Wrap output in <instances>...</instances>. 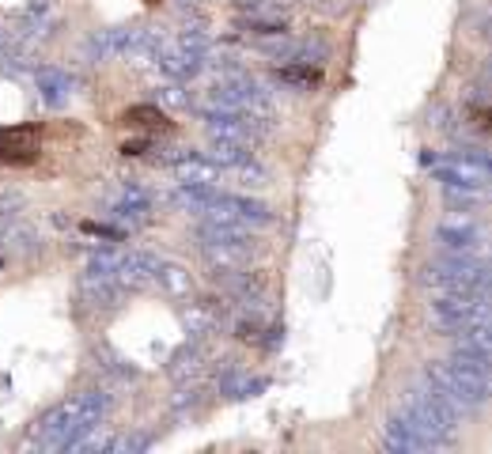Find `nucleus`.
<instances>
[{"label": "nucleus", "instance_id": "nucleus-28", "mask_svg": "<svg viewBox=\"0 0 492 454\" xmlns=\"http://www.w3.org/2000/svg\"><path fill=\"white\" fill-rule=\"evenodd\" d=\"M83 231H88V235H98V239H110V243H121V239H125L121 227H106V223H95V220L83 223Z\"/></svg>", "mask_w": 492, "mask_h": 454}, {"label": "nucleus", "instance_id": "nucleus-11", "mask_svg": "<svg viewBox=\"0 0 492 454\" xmlns=\"http://www.w3.org/2000/svg\"><path fill=\"white\" fill-rule=\"evenodd\" d=\"M201 254L213 265V277L250 265V243H201Z\"/></svg>", "mask_w": 492, "mask_h": 454}, {"label": "nucleus", "instance_id": "nucleus-26", "mask_svg": "<svg viewBox=\"0 0 492 454\" xmlns=\"http://www.w3.org/2000/svg\"><path fill=\"white\" fill-rule=\"evenodd\" d=\"M443 201H447V208H473L477 201H481V190H466V186H447Z\"/></svg>", "mask_w": 492, "mask_h": 454}, {"label": "nucleus", "instance_id": "nucleus-17", "mask_svg": "<svg viewBox=\"0 0 492 454\" xmlns=\"http://www.w3.org/2000/svg\"><path fill=\"white\" fill-rule=\"evenodd\" d=\"M156 284L167 295H175V300H186V295H193V277L182 265H175V262H160L156 265Z\"/></svg>", "mask_w": 492, "mask_h": 454}, {"label": "nucleus", "instance_id": "nucleus-16", "mask_svg": "<svg viewBox=\"0 0 492 454\" xmlns=\"http://www.w3.org/2000/svg\"><path fill=\"white\" fill-rule=\"evenodd\" d=\"M182 318H186V330L193 337H205V333H213L220 325L223 307H216V300H201V303H190L186 310H182Z\"/></svg>", "mask_w": 492, "mask_h": 454}, {"label": "nucleus", "instance_id": "nucleus-10", "mask_svg": "<svg viewBox=\"0 0 492 454\" xmlns=\"http://www.w3.org/2000/svg\"><path fill=\"white\" fill-rule=\"evenodd\" d=\"M121 284L114 277H103V273H88L80 280V300L95 307V310H114L121 303Z\"/></svg>", "mask_w": 492, "mask_h": 454}, {"label": "nucleus", "instance_id": "nucleus-4", "mask_svg": "<svg viewBox=\"0 0 492 454\" xmlns=\"http://www.w3.org/2000/svg\"><path fill=\"white\" fill-rule=\"evenodd\" d=\"M420 280L440 292H488V269L477 254H443L425 265Z\"/></svg>", "mask_w": 492, "mask_h": 454}, {"label": "nucleus", "instance_id": "nucleus-21", "mask_svg": "<svg viewBox=\"0 0 492 454\" xmlns=\"http://www.w3.org/2000/svg\"><path fill=\"white\" fill-rule=\"evenodd\" d=\"M208 160H213L216 167H238V163H246L250 160V145H238V140H216L213 137V145H208Z\"/></svg>", "mask_w": 492, "mask_h": 454}, {"label": "nucleus", "instance_id": "nucleus-15", "mask_svg": "<svg viewBox=\"0 0 492 454\" xmlns=\"http://www.w3.org/2000/svg\"><path fill=\"white\" fill-rule=\"evenodd\" d=\"M35 83L50 106H65L68 98H73V76L61 73V68H50V65L35 68Z\"/></svg>", "mask_w": 492, "mask_h": 454}, {"label": "nucleus", "instance_id": "nucleus-14", "mask_svg": "<svg viewBox=\"0 0 492 454\" xmlns=\"http://www.w3.org/2000/svg\"><path fill=\"white\" fill-rule=\"evenodd\" d=\"M435 178L443 182V186H466V190H481L485 186V178H488V167H477L470 160H455L451 163H443V167H435Z\"/></svg>", "mask_w": 492, "mask_h": 454}, {"label": "nucleus", "instance_id": "nucleus-12", "mask_svg": "<svg viewBox=\"0 0 492 454\" xmlns=\"http://www.w3.org/2000/svg\"><path fill=\"white\" fill-rule=\"evenodd\" d=\"M38 145L35 125H20V129H0V160L8 163H31Z\"/></svg>", "mask_w": 492, "mask_h": 454}, {"label": "nucleus", "instance_id": "nucleus-31", "mask_svg": "<svg viewBox=\"0 0 492 454\" xmlns=\"http://www.w3.org/2000/svg\"><path fill=\"white\" fill-rule=\"evenodd\" d=\"M144 152H152L148 140H125L121 145V155H144Z\"/></svg>", "mask_w": 492, "mask_h": 454}, {"label": "nucleus", "instance_id": "nucleus-27", "mask_svg": "<svg viewBox=\"0 0 492 454\" xmlns=\"http://www.w3.org/2000/svg\"><path fill=\"white\" fill-rule=\"evenodd\" d=\"M231 175L243 182V186H262L265 182V170L254 163V160H246V163H238V167H231Z\"/></svg>", "mask_w": 492, "mask_h": 454}, {"label": "nucleus", "instance_id": "nucleus-3", "mask_svg": "<svg viewBox=\"0 0 492 454\" xmlns=\"http://www.w3.org/2000/svg\"><path fill=\"white\" fill-rule=\"evenodd\" d=\"M405 420L428 439V447H447L455 439V428H458V413L455 405H447L440 394L432 387L425 390H410L405 394Z\"/></svg>", "mask_w": 492, "mask_h": 454}, {"label": "nucleus", "instance_id": "nucleus-29", "mask_svg": "<svg viewBox=\"0 0 492 454\" xmlns=\"http://www.w3.org/2000/svg\"><path fill=\"white\" fill-rule=\"evenodd\" d=\"M20 208H23V193H0V220L16 216Z\"/></svg>", "mask_w": 492, "mask_h": 454}, {"label": "nucleus", "instance_id": "nucleus-8", "mask_svg": "<svg viewBox=\"0 0 492 454\" xmlns=\"http://www.w3.org/2000/svg\"><path fill=\"white\" fill-rule=\"evenodd\" d=\"M383 447H387L390 454H425V450H432L428 439L420 435L410 420H405V413H402V417H390V420L383 424Z\"/></svg>", "mask_w": 492, "mask_h": 454}, {"label": "nucleus", "instance_id": "nucleus-6", "mask_svg": "<svg viewBox=\"0 0 492 454\" xmlns=\"http://www.w3.org/2000/svg\"><path fill=\"white\" fill-rule=\"evenodd\" d=\"M205 212H208V220L235 223V227H246V223L262 227V223H269V220H273L269 205L254 201V197H238V193H216V197H213V205H208Z\"/></svg>", "mask_w": 492, "mask_h": 454}, {"label": "nucleus", "instance_id": "nucleus-5", "mask_svg": "<svg viewBox=\"0 0 492 454\" xmlns=\"http://www.w3.org/2000/svg\"><path fill=\"white\" fill-rule=\"evenodd\" d=\"M428 318L440 333H458L470 322H488V292H443L432 300Z\"/></svg>", "mask_w": 492, "mask_h": 454}, {"label": "nucleus", "instance_id": "nucleus-20", "mask_svg": "<svg viewBox=\"0 0 492 454\" xmlns=\"http://www.w3.org/2000/svg\"><path fill=\"white\" fill-rule=\"evenodd\" d=\"M125 125H133V129H171V121H167V114L156 106V103H140V106H129L121 114Z\"/></svg>", "mask_w": 492, "mask_h": 454}, {"label": "nucleus", "instance_id": "nucleus-9", "mask_svg": "<svg viewBox=\"0 0 492 454\" xmlns=\"http://www.w3.org/2000/svg\"><path fill=\"white\" fill-rule=\"evenodd\" d=\"M156 265H160L156 254H144V250L121 254V262L114 269V280L121 284V288H148V284L156 280Z\"/></svg>", "mask_w": 492, "mask_h": 454}, {"label": "nucleus", "instance_id": "nucleus-25", "mask_svg": "<svg viewBox=\"0 0 492 454\" xmlns=\"http://www.w3.org/2000/svg\"><path fill=\"white\" fill-rule=\"evenodd\" d=\"M156 98H160L163 106H190V103H193V98H190L186 91H182V83H178V80L160 83V88H156Z\"/></svg>", "mask_w": 492, "mask_h": 454}, {"label": "nucleus", "instance_id": "nucleus-1", "mask_svg": "<svg viewBox=\"0 0 492 454\" xmlns=\"http://www.w3.org/2000/svg\"><path fill=\"white\" fill-rule=\"evenodd\" d=\"M106 409H110V394L106 390H83L76 397H68V402L53 405L50 413L35 424L31 435L38 439L42 447L65 450L68 439L80 435V432H88V428H95V424L106 417Z\"/></svg>", "mask_w": 492, "mask_h": 454}, {"label": "nucleus", "instance_id": "nucleus-7", "mask_svg": "<svg viewBox=\"0 0 492 454\" xmlns=\"http://www.w3.org/2000/svg\"><path fill=\"white\" fill-rule=\"evenodd\" d=\"M435 243L443 247V254H477V247H481V227L473 220H447L435 227Z\"/></svg>", "mask_w": 492, "mask_h": 454}, {"label": "nucleus", "instance_id": "nucleus-23", "mask_svg": "<svg viewBox=\"0 0 492 454\" xmlns=\"http://www.w3.org/2000/svg\"><path fill=\"white\" fill-rule=\"evenodd\" d=\"M451 364H455V367H462V372H477V375H488V372H492V352L455 348V352H451Z\"/></svg>", "mask_w": 492, "mask_h": 454}, {"label": "nucleus", "instance_id": "nucleus-19", "mask_svg": "<svg viewBox=\"0 0 492 454\" xmlns=\"http://www.w3.org/2000/svg\"><path fill=\"white\" fill-rule=\"evenodd\" d=\"M125 42H129V31H98L91 42H88V57L91 61H106V57H121L125 53Z\"/></svg>", "mask_w": 492, "mask_h": 454}, {"label": "nucleus", "instance_id": "nucleus-24", "mask_svg": "<svg viewBox=\"0 0 492 454\" xmlns=\"http://www.w3.org/2000/svg\"><path fill=\"white\" fill-rule=\"evenodd\" d=\"M148 447H152V435H144V432L106 439V450H114V454H137V450H148Z\"/></svg>", "mask_w": 492, "mask_h": 454}, {"label": "nucleus", "instance_id": "nucleus-13", "mask_svg": "<svg viewBox=\"0 0 492 454\" xmlns=\"http://www.w3.org/2000/svg\"><path fill=\"white\" fill-rule=\"evenodd\" d=\"M171 167H175L178 182H208V186H216V182H220V170H223V167H216L213 160H208V155H197V152L175 155Z\"/></svg>", "mask_w": 492, "mask_h": 454}, {"label": "nucleus", "instance_id": "nucleus-22", "mask_svg": "<svg viewBox=\"0 0 492 454\" xmlns=\"http://www.w3.org/2000/svg\"><path fill=\"white\" fill-rule=\"evenodd\" d=\"M280 80L292 83V88H315V83L322 80V73L311 61H292V65L280 68Z\"/></svg>", "mask_w": 492, "mask_h": 454}, {"label": "nucleus", "instance_id": "nucleus-30", "mask_svg": "<svg viewBox=\"0 0 492 454\" xmlns=\"http://www.w3.org/2000/svg\"><path fill=\"white\" fill-rule=\"evenodd\" d=\"M235 337H238V340H254V345H262V325H258V322H238V325H235Z\"/></svg>", "mask_w": 492, "mask_h": 454}, {"label": "nucleus", "instance_id": "nucleus-18", "mask_svg": "<svg viewBox=\"0 0 492 454\" xmlns=\"http://www.w3.org/2000/svg\"><path fill=\"white\" fill-rule=\"evenodd\" d=\"M171 379L175 382H193V379H201V372H205V352L197 348V345H186L182 352H175L171 356Z\"/></svg>", "mask_w": 492, "mask_h": 454}, {"label": "nucleus", "instance_id": "nucleus-2", "mask_svg": "<svg viewBox=\"0 0 492 454\" xmlns=\"http://www.w3.org/2000/svg\"><path fill=\"white\" fill-rule=\"evenodd\" d=\"M425 379L428 387L443 397L447 405H455V413H473L488 402V375H477V372H462L455 364H443V360H432L425 367Z\"/></svg>", "mask_w": 492, "mask_h": 454}]
</instances>
